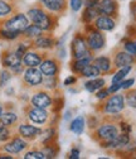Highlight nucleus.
<instances>
[{
  "label": "nucleus",
  "instance_id": "nucleus-1",
  "mask_svg": "<svg viewBox=\"0 0 136 159\" xmlns=\"http://www.w3.org/2000/svg\"><path fill=\"white\" fill-rule=\"evenodd\" d=\"M25 13L29 18L30 23L38 25L44 33H54V30L58 28V20H59V18L48 13L39 4H34V5L29 7Z\"/></svg>",
  "mask_w": 136,
  "mask_h": 159
},
{
  "label": "nucleus",
  "instance_id": "nucleus-2",
  "mask_svg": "<svg viewBox=\"0 0 136 159\" xmlns=\"http://www.w3.org/2000/svg\"><path fill=\"white\" fill-rule=\"evenodd\" d=\"M126 109V101H125V93L116 92L110 95L105 101L99 102L96 106V111L102 117H108L116 121V117L120 116L124 110Z\"/></svg>",
  "mask_w": 136,
  "mask_h": 159
},
{
  "label": "nucleus",
  "instance_id": "nucleus-3",
  "mask_svg": "<svg viewBox=\"0 0 136 159\" xmlns=\"http://www.w3.org/2000/svg\"><path fill=\"white\" fill-rule=\"evenodd\" d=\"M92 140L96 142L97 144L103 143V142H110L113 138H116L120 134L119 125L115 120L108 117H102V120L99 123L94 129L90 131Z\"/></svg>",
  "mask_w": 136,
  "mask_h": 159
},
{
  "label": "nucleus",
  "instance_id": "nucleus-4",
  "mask_svg": "<svg viewBox=\"0 0 136 159\" xmlns=\"http://www.w3.org/2000/svg\"><path fill=\"white\" fill-rule=\"evenodd\" d=\"M82 32L86 37L87 46L93 54H99L106 48V44H107L106 33L94 28L92 24L82 25Z\"/></svg>",
  "mask_w": 136,
  "mask_h": 159
},
{
  "label": "nucleus",
  "instance_id": "nucleus-5",
  "mask_svg": "<svg viewBox=\"0 0 136 159\" xmlns=\"http://www.w3.org/2000/svg\"><path fill=\"white\" fill-rule=\"evenodd\" d=\"M52 116H53V112L50 110L35 107L29 104H24V106H23V119L37 126L44 128V126L49 125Z\"/></svg>",
  "mask_w": 136,
  "mask_h": 159
},
{
  "label": "nucleus",
  "instance_id": "nucleus-6",
  "mask_svg": "<svg viewBox=\"0 0 136 159\" xmlns=\"http://www.w3.org/2000/svg\"><path fill=\"white\" fill-rule=\"evenodd\" d=\"M29 24H30V20H29L27 13L20 11V10H16L10 16L4 19L3 22H0V27L2 28L8 29L14 33H19V34H22Z\"/></svg>",
  "mask_w": 136,
  "mask_h": 159
},
{
  "label": "nucleus",
  "instance_id": "nucleus-7",
  "mask_svg": "<svg viewBox=\"0 0 136 159\" xmlns=\"http://www.w3.org/2000/svg\"><path fill=\"white\" fill-rule=\"evenodd\" d=\"M28 104L32 106H35V107H41V109L52 111V109L54 106V92H50L43 87L35 89L29 95Z\"/></svg>",
  "mask_w": 136,
  "mask_h": 159
},
{
  "label": "nucleus",
  "instance_id": "nucleus-8",
  "mask_svg": "<svg viewBox=\"0 0 136 159\" xmlns=\"http://www.w3.org/2000/svg\"><path fill=\"white\" fill-rule=\"evenodd\" d=\"M88 54H93L88 46H87V41H86V37L83 34L82 30L80 32H76L69 42V56L71 59H78L82 57H86Z\"/></svg>",
  "mask_w": 136,
  "mask_h": 159
},
{
  "label": "nucleus",
  "instance_id": "nucleus-9",
  "mask_svg": "<svg viewBox=\"0 0 136 159\" xmlns=\"http://www.w3.org/2000/svg\"><path fill=\"white\" fill-rule=\"evenodd\" d=\"M44 76L41 72L39 67H25L22 76H20V81L22 85L25 90H35L42 87Z\"/></svg>",
  "mask_w": 136,
  "mask_h": 159
},
{
  "label": "nucleus",
  "instance_id": "nucleus-10",
  "mask_svg": "<svg viewBox=\"0 0 136 159\" xmlns=\"http://www.w3.org/2000/svg\"><path fill=\"white\" fill-rule=\"evenodd\" d=\"M30 142L25 140L24 138H22L18 134H13V136L9 139L8 142L0 144V150H3L5 153H9L14 157H19L22 155L28 148H30Z\"/></svg>",
  "mask_w": 136,
  "mask_h": 159
},
{
  "label": "nucleus",
  "instance_id": "nucleus-11",
  "mask_svg": "<svg viewBox=\"0 0 136 159\" xmlns=\"http://www.w3.org/2000/svg\"><path fill=\"white\" fill-rule=\"evenodd\" d=\"M42 126H37L24 119H22L20 123H19L15 128H14V133L20 135L22 138H24L25 140L30 142V143H34L38 140V138L41 136L42 134Z\"/></svg>",
  "mask_w": 136,
  "mask_h": 159
},
{
  "label": "nucleus",
  "instance_id": "nucleus-12",
  "mask_svg": "<svg viewBox=\"0 0 136 159\" xmlns=\"http://www.w3.org/2000/svg\"><path fill=\"white\" fill-rule=\"evenodd\" d=\"M39 70L44 77L59 76L61 70H62V61H59V59L53 54V52L47 53L43 58L42 63L39 65Z\"/></svg>",
  "mask_w": 136,
  "mask_h": 159
},
{
  "label": "nucleus",
  "instance_id": "nucleus-13",
  "mask_svg": "<svg viewBox=\"0 0 136 159\" xmlns=\"http://www.w3.org/2000/svg\"><path fill=\"white\" fill-rule=\"evenodd\" d=\"M131 140H132V139H131V134L120 131V134L116 136V138H113L112 140L100 143L99 145H100V148L103 149V150H107V152H111V153H119V152L122 150Z\"/></svg>",
  "mask_w": 136,
  "mask_h": 159
},
{
  "label": "nucleus",
  "instance_id": "nucleus-14",
  "mask_svg": "<svg viewBox=\"0 0 136 159\" xmlns=\"http://www.w3.org/2000/svg\"><path fill=\"white\" fill-rule=\"evenodd\" d=\"M57 38L53 33H43L32 42V48L38 49L43 53H52L55 48Z\"/></svg>",
  "mask_w": 136,
  "mask_h": 159
},
{
  "label": "nucleus",
  "instance_id": "nucleus-15",
  "mask_svg": "<svg viewBox=\"0 0 136 159\" xmlns=\"http://www.w3.org/2000/svg\"><path fill=\"white\" fill-rule=\"evenodd\" d=\"M43 9L55 16H63L68 9V0H38Z\"/></svg>",
  "mask_w": 136,
  "mask_h": 159
},
{
  "label": "nucleus",
  "instance_id": "nucleus-16",
  "mask_svg": "<svg viewBox=\"0 0 136 159\" xmlns=\"http://www.w3.org/2000/svg\"><path fill=\"white\" fill-rule=\"evenodd\" d=\"M111 57H112V62H113V66L116 70L126 67V66H134L136 63V58L132 54L124 51L121 47L115 49Z\"/></svg>",
  "mask_w": 136,
  "mask_h": 159
},
{
  "label": "nucleus",
  "instance_id": "nucleus-17",
  "mask_svg": "<svg viewBox=\"0 0 136 159\" xmlns=\"http://www.w3.org/2000/svg\"><path fill=\"white\" fill-rule=\"evenodd\" d=\"M92 63L101 71L102 75H112L116 70L110 54H94Z\"/></svg>",
  "mask_w": 136,
  "mask_h": 159
},
{
  "label": "nucleus",
  "instance_id": "nucleus-18",
  "mask_svg": "<svg viewBox=\"0 0 136 159\" xmlns=\"http://www.w3.org/2000/svg\"><path fill=\"white\" fill-rule=\"evenodd\" d=\"M22 119H23V116H20V114H19L14 107L5 105V110L3 111L2 116H0V123L8 128L14 129L19 123H20Z\"/></svg>",
  "mask_w": 136,
  "mask_h": 159
},
{
  "label": "nucleus",
  "instance_id": "nucleus-19",
  "mask_svg": "<svg viewBox=\"0 0 136 159\" xmlns=\"http://www.w3.org/2000/svg\"><path fill=\"white\" fill-rule=\"evenodd\" d=\"M92 25L103 33H110L113 32L117 27V19L108 15H99L94 19Z\"/></svg>",
  "mask_w": 136,
  "mask_h": 159
},
{
  "label": "nucleus",
  "instance_id": "nucleus-20",
  "mask_svg": "<svg viewBox=\"0 0 136 159\" xmlns=\"http://www.w3.org/2000/svg\"><path fill=\"white\" fill-rule=\"evenodd\" d=\"M20 63H22V59L14 53L11 47L3 49L2 53H0V65H2V67L11 70L13 67L20 65Z\"/></svg>",
  "mask_w": 136,
  "mask_h": 159
},
{
  "label": "nucleus",
  "instance_id": "nucleus-21",
  "mask_svg": "<svg viewBox=\"0 0 136 159\" xmlns=\"http://www.w3.org/2000/svg\"><path fill=\"white\" fill-rule=\"evenodd\" d=\"M46 54L47 53H43V52L38 51V49L30 48L22 57V63H23L24 67H39V65L42 63Z\"/></svg>",
  "mask_w": 136,
  "mask_h": 159
},
{
  "label": "nucleus",
  "instance_id": "nucleus-22",
  "mask_svg": "<svg viewBox=\"0 0 136 159\" xmlns=\"http://www.w3.org/2000/svg\"><path fill=\"white\" fill-rule=\"evenodd\" d=\"M97 10L100 15H108L117 19L119 16V2L117 0H100L97 4Z\"/></svg>",
  "mask_w": 136,
  "mask_h": 159
},
{
  "label": "nucleus",
  "instance_id": "nucleus-23",
  "mask_svg": "<svg viewBox=\"0 0 136 159\" xmlns=\"http://www.w3.org/2000/svg\"><path fill=\"white\" fill-rule=\"evenodd\" d=\"M38 145H46L58 142V125H47L42 129V134L38 138Z\"/></svg>",
  "mask_w": 136,
  "mask_h": 159
},
{
  "label": "nucleus",
  "instance_id": "nucleus-24",
  "mask_svg": "<svg viewBox=\"0 0 136 159\" xmlns=\"http://www.w3.org/2000/svg\"><path fill=\"white\" fill-rule=\"evenodd\" d=\"M86 128H87V119L85 115L74 116L68 124V130L77 136H81L86 131Z\"/></svg>",
  "mask_w": 136,
  "mask_h": 159
},
{
  "label": "nucleus",
  "instance_id": "nucleus-25",
  "mask_svg": "<svg viewBox=\"0 0 136 159\" xmlns=\"http://www.w3.org/2000/svg\"><path fill=\"white\" fill-rule=\"evenodd\" d=\"M93 57H94V54H88V56L82 57V58H78V59H71L69 65H68L69 71H71L73 75L78 76V75L82 72V70H83L87 65L92 63Z\"/></svg>",
  "mask_w": 136,
  "mask_h": 159
},
{
  "label": "nucleus",
  "instance_id": "nucleus-26",
  "mask_svg": "<svg viewBox=\"0 0 136 159\" xmlns=\"http://www.w3.org/2000/svg\"><path fill=\"white\" fill-rule=\"evenodd\" d=\"M18 10V5L11 0H0V22L10 16L13 13Z\"/></svg>",
  "mask_w": 136,
  "mask_h": 159
},
{
  "label": "nucleus",
  "instance_id": "nucleus-27",
  "mask_svg": "<svg viewBox=\"0 0 136 159\" xmlns=\"http://www.w3.org/2000/svg\"><path fill=\"white\" fill-rule=\"evenodd\" d=\"M100 15L99 10L96 8H83L80 13V22L82 25H88L94 22V19Z\"/></svg>",
  "mask_w": 136,
  "mask_h": 159
},
{
  "label": "nucleus",
  "instance_id": "nucleus-28",
  "mask_svg": "<svg viewBox=\"0 0 136 159\" xmlns=\"http://www.w3.org/2000/svg\"><path fill=\"white\" fill-rule=\"evenodd\" d=\"M11 48H13L14 53L22 59V57L27 53V51H29L32 48V42L27 41V39H24V38H20V39H18L16 42H14Z\"/></svg>",
  "mask_w": 136,
  "mask_h": 159
},
{
  "label": "nucleus",
  "instance_id": "nucleus-29",
  "mask_svg": "<svg viewBox=\"0 0 136 159\" xmlns=\"http://www.w3.org/2000/svg\"><path fill=\"white\" fill-rule=\"evenodd\" d=\"M44 32L38 27V25H35V24H33V23H30L25 29H24V32L22 33V38H24V39H27V41H30V42H33L35 38H38L39 35H42Z\"/></svg>",
  "mask_w": 136,
  "mask_h": 159
},
{
  "label": "nucleus",
  "instance_id": "nucleus-30",
  "mask_svg": "<svg viewBox=\"0 0 136 159\" xmlns=\"http://www.w3.org/2000/svg\"><path fill=\"white\" fill-rule=\"evenodd\" d=\"M41 149L46 157V159H55L59 155L61 148L58 145V142L55 143H50V144H46V145H41Z\"/></svg>",
  "mask_w": 136,
  "mask_h": 159
},
{
  "label": "nucleus",
  "instance_id": "nucleus-31",
  "mask_svg": "<svg viewBox=\"0 0 136 159\" xmlns=\"http://www.w3.org/2000/svg\"><path fill=\"white\" fill-rule=\"evenodd\" d=\"M99 76H103V75L101 73V71L97 68L93 63L87 65V66L82 70V72L78 75V77H80V78H83V80H87V78H96V77H99Z\"/></svg>",
  "mask_w": 136,
  "mask_h": 159
},
{
  "label": "nucleus",
  "instance_id": "nucleus-32",
  "mask_svg": "<svg viewBox=\"0 0 136 159\" xmlns=\"http://www.w3.org/2000/svg\"><path fill=\"white\" fill-rule=\"evenodd\" d=\"M61 82H59V76H52V77H44L43 80V84H42V87L50 91V92H54L57 90L61 89Z\"/></svg>",
  "mask_w": 136,
  "mask_h": 159
},
{
  "label": "nucleus",
  "instance_id": "nucleus-33",
  "mask_svg": "<svg viewBox=\"0 0 136 159\" xmlns=\"http://www.w3.org/2000/svg\"><path fill=\"white\" fill-rule=\"evenodd\" d=\"M20 38H22V34L10 32L8 29H4V28L0 27V41L2 42H4V43H14Z\"/></svg>",
  "mask_w": 136,
  "mask_h": 159
},
{
  "label": "nucleus",
  "instance_id": "nucleus-34",
  "mask_svg": "<svg viewBox=\"0 0 136 159\" xmlns=\"http://www.w3.org/2000/svg\"><path fill=\"white\" fill-rule=\"evenodd\" d=\"M22 158H24V159H46V157H44L39 145H37V147L30 145V148H28L22 154Z\"/></svg>",
  "mask_w": 136,
  "mask_h": 159
},
{
  "label": "nucleus",
  "instance_id": "nucleus-35",
  "mask_svg": "<svg viewBox=\"0 0 136 159\" xmlns=\"http://www.w3.org/2000/svg\"><path fill=\"white\" fill-rule=\"evenodd\" d=\"M131 71H132V66H126V67H122V68L115 70V72L112 73V77H111V82H121V81H124Z\"/></svg>",
  "mask_w": 136,
  "mask_h": 159
},
{
  "label": "nucleus",
  "instance_id": "nucleus-36",
  "mask_svg": "<svg viewBox=\"0 0 136 159\" xmlns=\"http://www.w3.org/2000/svg\"><path fill=\"white\" fill-rule=\"evenodd\" d=\"M121 48L136 58V39L135 38H125L121 42Z\"/></svg>",
  "mask_w": 136,
  "mask_h": 159
},
{
  "label": "nucleus",
  "instance_id": "nucleus-37",
  "mask_svg": "<svg viewBox=\"0 0 136 159\" xmlns=\"http://www.w3.org/2000/svg\"><path fill=\"white\" fill-rule=\"evenodd\" d=\"M13 77H14V75H13L8 68L2 67V70H0V90L5 89V87L10 84V81L13 80Z\"/></svg>",
  "mask_w": 136,
  "mask_h": 159
},
{
  "label": "nucleus",
  "instance_id": "nucleus-38",
  "mask_svg": "<svg viewBox=\"0 0 136 159\" xmlns=\"http://www.w3.org/2000/svg\"><path fill=\"white\" fill-rule=\"evenodd\" d=\"M13 134H14V129L8 128V126H5V125H3L2 123H0V144L8 142L9 139L13 136Z\"/></svg>",
  "mask_w": 136,
  "mask_h": 159
},
{
  "label": "nucleus",
  "instance_id": "nucleus-39",
  "mask_svg": "<svg viewBox=\"0 0 136 159\" xmlns=\"http://www.w3.org/2000/svg\"><path fill=\"white\" fill-rule=\"evenodd\" d=\"M125 101H126V106L136 110V89H130L126 91Z\"/></svg>",
  "mask_w": 136,
  "mask_h": 159
},
{
  "label": "nucleus",
  "instance_id": "nucleus-40",
  "mask_svg": "<svg viewBox=\"0 0 136 159\" xmlns=\"http://www.w3.org/2000/svg\"><path fill=\"white\" fill-rule=\"evenodd\" d=\"M83 8V0H68V9L73 14H80Z\"/></svg>",
  "mask_w": 136,
  "mask_h": 159
},
{
  "label": "nucleus",
  "instance_id": "nucleus-41",
  "mask_svg": "<svg viewBox=\"0 0 136 159\" xmlns=\"http://www.w3.org/2000/svg\"><path fill=\"white\" fill-rule=\"evenodd\" d=\"M93 95H94V98L97 100V102H102V101L106 100V98H107L111 93L108 92V89H107V86H106V87H102V89H100V90H97Z\"/></svg>",
  "mask_w": 136,
  "mask_h": 159
},
{
  "label": "nucleus",
  "instance_id": "nucleus-42",
  "mask_svg": "<svg viewBox=\"0 0 136 159\" xmlns=\"http://www.w3.org/2000/svg\"><path fill=\"white\" fill-rule=\"evenodd\" d=\"M78 80H80L78 76L72 73V75L67 76V77L63 80L62 85H63V87H67V89H69V87H74V86L77 85V82H78Z\"/></svg>",
  "mask_w": 136,
  "mask_h": 159
},
{
  "label": "nucleus",
  "instance_id": "nucleus-43",
  "mask_svg": "<svg viewBox=\"0 0 136 159\" xmlns=\"http://www.w3.org/2000/svg\"><path fill=\"white\" fill-rule=\"evenodd\" d=\"M82 87H83V90L87 91L88 93H94V92L97 91L94 78H87V80H85L83 84H82Z\"/></svg>",
  "mask_w": 136,
  "mask_h": 159
},
{
  "label": "nucleus",
  "instance_id": "nucleus-44",
  "mask_svg": "<svg viewBox=\"0 0 136 159\" xmlns=\"http://www.w3.org/2000/svg\"><path fill=\"white\" fill-rule=\"evenodd\" d=\"M53 54L59 59V61H63V59L67 57V48L66 46H57L53 51Z\"/></svg>",
  "mask_w": 136,
  "mask_h": 159
},
{
  "label": "nucleus",
  "instance_id": "nucleus-45",
  "mask_svg": "<svg viewBox=\"0 0 136 159\" xmlns=\"http://www.w3.org/2000/svg\"><path fill=\"white\" fill-rule=\"evenodd\" d=\"M100 121H101V117H97V115H90L87 117V128H88V130L91 131L92 129H94L97 125H99Z\"/></svg>",
  "mask_w": 136,
  "mask_h": 159
},
{
  "label": "nucleus",
  "instance_id": "nucleus-46",
  "mask_svg": "<svg viewBox=\"0 0 136 159\" xmlns=\"http://www.w3.org/2000/svg\"><path fill=\"white\" fill-rule=\"evenodd\" d=\"M117 125H119L120 131H122V133H129V134L132 133V125H131L130 123H126V121H124V120H119V121H117Z\"/></svg>",
  "mask_w": 136,
  "mask_h": 159
},
{
  "label": "nucleus",
  "instance_id": "nucleus-47",
  "mask_svg": "<svg viewBox=\"0 0 136 159\" xmlns=\"http://www.w3.org/2000/svg\"><path fill=\"white\" fill-rule=\"evenodd\" d=\"M67 158H68V159H80V158H81V149H80L78 147L71 148V150L68 152Z\"/></svg>",
  "mask_w": 136,
  "mask_h": 159
},
{
  "label": "nucleus",
  "instance_id": "nucleus-48",
  "mask_svg": "<svg viewBox=\"0 0 136 159\" xmlns=\"http://www.w3.org/2000/svg\"><path fill=\"white\" fill-rule=\"evenodd\" d=\"M134 84H135V78H132V77L131 78H125L124 81H121V90L127 91V90L132 89Z\"/></svg>",
  "mask_w": 136,
  "mask_h": 159
},
{
  "label": "nucleus",
  "instance_id": "nucleus-49",
  "mask_svg": "<svg viewBox=\"0 0 136 159\" xmlns=\"http://www.w3.org/2000/svg\"><path fill=\"white\" fill-rule=\"evenodd\" d=\"M108 89V92L112 95V93H116V92H120L121 90V82H111L110 86H107Z\"/></svg>",
  "mask_w": 136,
  "mask_h": 159
},
{
  "label": "nucleus",
  "instance_id": "nucleus-50",
  "mask_svg": "<svg viewBox=\"0 0 136 159\" xmlns=\"http://www.w3.org/2000/svg\"><path fill=\"white\" fill-rule=\"evenodd\" d=\"M100 0H83V7L85 8H96Z\"/></svg>",
  "mask_w": 136,
  "mask_h": 159
},
{
  "label": "nucleus",
  "instance_id": "nucleus-51",
  "mask_svg": "<svg viewBox=\"0 0 136 159\" xmlns=\"http://www.w3.org/2000/svg\"><path fill=\"white\" fill-rule=\"evenodd\" d=\"M14 158H15L14 155H11L9 153H5L3 150H0V159H14Z\"/></svg>",
  "mask_w": 136,
  "mask_h": 159
},
{
  "label": "nucleus",
  "instance_id": "nucleus-52",
  "mask_svg": "<svg viewBox=\"0 0 136 159\" xmlns=\"http://www.w3.org/2000/svg\"><path fill=\"white\" fill-rule=\"evenodd\" d=\"M5 93H7L8 96H14V95H16L14 87H11V86H7V87H5Z\"/></svg>",
  "mask_w": 136,
  "mask_h": 159
},
{
  "label": "nucleus",
  "instance_id": "nucleus-53",
  "mask_svg": "<svg viewBox=\"0 0 136 159\" xmlns=\"http://www.w3.org/2000/svg\"><path fill=\"white\" fill-rule=\"evenodd\" d=\"M131 13H132V15H134V18L136 19V4L134 3V5L131 7Z\"/></svg>",
  "mask_w": 136,
  "mask_h": 159
},
{
  "label": "nucleus",
  "instance_id": "nucleus-54",
  "mask_svg": "<svg viewBox=\"0 0 136 159\" xmlns=\"http://www.w3.org/2000/svg\"><path fill=\"white\" fill-rule=\"evenodd\" d=\"M4 110H5V105L0 102V116H2V114H3V111H4Z\"/></svg>",
  "mask_w": 136,
  "mask_h": 159
},
{
  "label": "nucleus",
  "instance_id": "nucleus-55",
  "mask_svg": "<svg viewBox=\"0 0 136 159\" xmlns=\"http://www.w3.org/2000/svg\"><path fill=\"white\" fill-rule=\"evenodd\" d=\"M11 2H15V3H16V2H18V0H11Z\"/></svg>",
  "mask_w": 136,
  "mask_h": 159
},
{
  "label": "nucleus",
  "instance_id": "nucleus-56",
  "mask_svg": "<svg viewBox=\"0 0 136 159\" xmlns=\"http://www.w3.org/2000/svg\"><path fill=\"white\" fill-rule=\"evenodd\" d=\"M135 154H136V150H135Z\"/></svg>",
  "mask_w": 136,
  "mask_h": 159
},
{
  "label": "nucleus",
  "instance_id": "nucleus-57",
  "mask_svg": "<svg viewBox=\"0 0 136 159\" xmlns=\"http://www.w3.org/2000/svg\"><path fill=\"white\" fill-rule=\"evenodd\" d=\"M135 39H136V37H135Z\"/></svg>",
  "mask_w": 136,
  "mask_h": 159
}]
</instances>
